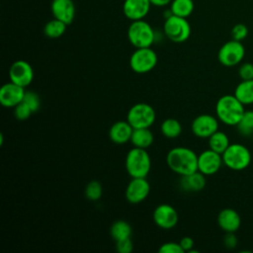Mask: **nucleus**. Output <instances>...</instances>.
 Listing matches in <instances>:
<instances>
[{
    "instance_id": "nucleus-31",
    "label": "nucleus",
    "mask_w": 253,
    "mask_h": 253,
    "mask_svg": "<svg viewBox=\"0 0 253 253\" xmlns=\"http://www.w3.org/2000/svg\"><path fill=\"white\" fill-rule=\"evenodd\" d=\"M13 109H14V116L19 121H26L33 114V111L31 110V108L23 101Z\"/></svg>"
},
{
    "instance_id": "nucleus-29",
    "label": "nucleus",
    "mask_w": 253,
    "mask_h": 253,
    "mask_svg": "<svg viewBox=\"0 0 253 253\" xmlns=\"http://www.w3.org/2000/svg\"><path fill=\"white\" fill-rule=\"evenodd\" d=\"M84 194H85V197L89 201L96 202V201L100 200L103 195V187L100 182H98L96 180H92L86 185Z\"/></svg>"
},
{
    "instance_id": "nucleus-37",
    "label": "nucleus",
    "mask_w": 253,
    "mask_h": 253,
    "mask_svg": "<svg viewBox=\"0 0 253 253\" xmlns=\"http://www.w3.org/2000/svg\"><path fill=\"white\" fill-rule=\"evenodd\" d=\"M182 249L184 250V252H194L193 247H194V240L189 237V236H185L183 237L180 241H179Z\"/></svg>"
},
{
    "instance_id": "nucleus-34",
    "label": "nucleus",
    "mask_w": 253,
    "mask_h": 253,
    "mask_svg": "<svg viewBox=\"0 0 253 253\" xmlns=\"http://www.w3.org/2000/svg\"><path fill=\"white\" fill-rule=\"evenodd\" d=\"M238 75L241 80L253 79V64L250 62H245L241 64L238 69Z\"/></svg>"
},
{
    "instance_id": "nucleus-13",
    "label": "nucleus",
    "mask_w": 253,
    "mask_h": 253,
    "mask_svg": "<svg viewBox=\"0 0 253 253\" xmlns=\"http://www.w3.org/2000/svg\"><path fill=\"white\" fill-rule=\"evenodd\" d=\"M223 164L221 154L211 148L204 150L198 155V171L206 176L215 174Z\"/></svg>"
},
{
    "instance_id": "nucleus-20",
    "label": "nucleus",
    "mask_w": 253,
    "mask_h": 253,
    "mask_svg": "<svg viewBox=\"0 0 253 253\" xmlns=\"http://www.w3.org/2000/svg\"><path fill=\"white\" fill-rule=\"evenodd\" d=\"M206 186V175L200 171L181 176L180 187L185 192H200Z\"/></svg>"
},
{
    "instance_id": "nucleus-17",
    "label": "nucleus",
    "mask_w": 253,
    "mask_h": 253,
    "mask_svg": "<svg viewBox=\"0 0 253 253\" xmlns=\"http://www.w3.org/2000/svg\"><path fill=\"white\" fill-rule=\"evenodd\" d=\"M50 10L53 18L70 25L75 17V6L73 0H52Z\"/></svg>"
},
{
    "instance_id": "nucleus-38",
    "label": "nucleus",
    "mask_w": 253,
    "mask_h": 253,
    "mask_svg": "<svg viewBox=\"0 0 253 253\" xmlns=\"http://www.w3.org/2000/svg\"><path fill=\"white\" fill-rule=\"evenodd\" d=\"M151 5L156 7H164L167 5H170L172 0H149Z\"/></svg>"
},
{
    "instance_id": "nucleus-9",
    "label": "nucleus",
    "mask_w": 253,
    "mask_h": 253,
    "mask_svg": "<svg viewBox=\"0 0 253 253\" xmlns=\"http://www.w3.org/2000/svg\"><path fill=\"white\" fill-rule=\"evenodd\" d=\"M244 55L245 48L241 42L231 40L220 46L217 52V59L223 66L232 67L239 64Z\"/></svg>"
},
{
    "instance_id": "nucleus-15",
    "label": "nucleus",
    "mask_w": 253,
    "mask_h": 253,
    "mask_svg": "<svg viewBox=\"0 0 253 253\" xmlns=\"http://www.w3.org/2000/svg\"><path fill=\"white\" fill-rule=\"evenodd\" d=\"M25 92L24 87L12 81L7 82L0 89V104L5 108H15L23 101Z\"/></svg>"
},
{
    "instance_id": "nucleus-39",
    "label": "nucleus",
    "mask_w": 253,
    "mask_h": 253,
    "mask_svg": "<svg viewBox=\"0 0 253 253\" xmlns=\"http://www.w3.org/2000/svg\"><path fill=\"white\" fill-rule=\"evenodd\" d=\"M3 140H4V138H3V133H0V145L3 144Z\"/></svg>"
},
{
    "instance_id": "nucleus-24",
    "label": "nucleus",
    "mask_w": 253,
    "mask_h": 253,
    "mask_svg": "<svg viewBox=\"0 0 253 253\" xmlns=\"http://www.w3.org/2000/svg\"><path fill=\"white\" fill-rule=\"evenodd\" d=\"M195 5L193 0H172L169 10L172 15L188 18L194 11Z\"/></svg>"
},
{
    "instance_id": "nucleus-23",
    "label": "nucleus",
    "mask_w": 253,
    "mask_h": 253,
    "mask_svg": "<svg viewBox=\"0 0 253 253\" xmlns=\"http://www.w3.org/2000/svg\"><path fill=\"white\" fill-rule=\"evenodd\" d=\"M110 234L115 241H120L126 238H130L131 226L130 224L123 219L116 220L110 227Z\"/></svg>"
},
{
    "instance_id": "nucleus-7",
    "label": "nucleus",
    "mask_w": 253,
    "mask_h": 253,
    "mask_svg": "<svg viewBox=\"0 0 253 253\" xmlns=\"http://www.w3.org/2000/svg\"><path fill=\"white\" fill-rule=\"evenodd\" d=\"M155 111L147 103H136L126 114V121L133 128L150 127L155 122Z\"/></svg>"
},
{
    "instance_id": "nucleus-32",
    "label": "nucleus",
    "mask_w": 253,
    "mask_h": 253,
    "mask_svg": "<svg viewBox=\"0 0 253 253\" xmlns=\"http://www.w3.org/2000/svg\"><path fill=\"white\" fill-rule=\"evenodd\" d=\"M248 35V29L244 24H236L231 30L232 40L242 42Z\"/></svg>"
},
{
    "instance_id": "nucleus-18",
    "label": "nucleus",
    "mask_w": 253,
    "mask_h": 253,
    "mask_svg": "<svg viewBox=\"0 0 253 253\" xmlns=\"http://www.w3.org/2000/svg\"><path fill=\"white\" fill-rule=\"evenodd\" d=\"M133 127L127 121H118L109 129V137L116 144H125L130 141Z\"/></svg>"
},
{
    "instance_id": "nucleus-14",
    "label": "nucleus",
    "mask_w": 253,
    "mask_h": 253,
    "mask_svg": "<svg viewBox=\"0 0 253 253\" xmlns=\"http://www.w3.org/2000/svg\"><path fill=\"white\" fill-rule=\"evenodd\" d=\"M153 221L162 229H171L178 223V212L168 204H161L157 206L153 211Z\"/></svg>"
},
{
    "instance_id": "nucleus-21",
    "label": "nucleus",
    "mask_w": 253,
    "mask_h": 253,
    "mask_svg": "<svg viewBox=\"0 0 253 253\" xmlns=\"http://www.w3.org/2000/svg\"><path fill=\"white\" fill-rule=\"evenodd\" d=\"M153 140L154 136L149 127L133 128L130 137V143L133 145V147L146 149L153 143Z\"/></svg>"
},
{
    "instance_id": "nucleus-1",
    "label": "nucleus",
    "mask_w": 253,
    "mask_h": 253,
    "mask_svg": "<svg viewBox=\"0 0 253 253\" xmlns=\"http://www.w3.org/2000/svg\"><path fill=\"white\" fill-rule=\"evenodd\" d=\"M166 163L174 173L180 176L198 171V155L189 147L177 146L171 148L167 153Z\"/></svg>"
},
{
    "instance_id": "nucleus-28",
    "label": "nucleus",
    "mask_w": 253,
    "mask_h": 253,
    "mask_svg": "<svg viewBox=\"0 0 253 253\" xmlns=\"http://www.w3.org/2000/svg\"><path fill=\"white\" fill-rule=\"evenodd\" d=\"M238 132L242 136H252L253 133V111H245L236 125Z\"/></svg>"
},
{
    "instance_id": "nucleus-33",
    "label": "nucleus",
    "mask_w": 253,
    "mask_h": 253,
    "mask_svg": "<svg viewBox=\"0 0 253 253\" xmlns=\"http://www.w3.org/2000/svg\"><path fill=\"white\" fill-rule=\"evenodd\" d=\"M158 252L160 253H184V250L182 249L180 243L178 242H173V241H168L163 243L159 249Z\"/></svg>"
},
{
    "instance_id": "nucleus-35",
    "label": "nucleus",
    "mask_w": 253,
    "mask_h": 253,
    "mask_svg": "<svg viewBox=\"0 0 253 253\" xmlns=\"http://www.w3.org/2000/svg\"><path fill=\"white\" fill-rule=\"evenodd\" d=\"M133 249L130 238H126L120 241H116V250L119 253H130Z\"/></svg>"
},
{
    "instance_id": "nucleus-12",
    "label": "nucleus",
    "mask_w": 253,
    "mask_h": 253,
    "mask_svg": "<svg viewBox=\"0 0 253 253\" xmlns=\"http://www.w3.org/2000/svg\"><path fill=\"white\" fill-rule=\"evenodd\" d=\"M150 192V185L146 178H131L125 192L126 199L130 204H139L143 202Z\"/></svg>"
},
{
    "instance_id": "nucleus-3",
    "label": "nucleus",
    "mask_w": 253,
    "mask_h": 253,
    "mask_svg": "<svg viewBox=\"0 0 253 253\" xmlns=\"http://www.w3.org/2000/svg\"><path fill=\"white\" fill-rule=\"evenodd\" d=\"M151 168L149 153L144 148L132 147L126 156V170L131 178H146Z\"/></svg>"
},
{
    "instance_id": "nucleus-36",
    "label": "nucleus",
    "mask_w": 253,
    "mask_h": 253,
    "mask_svg": "<svg viewBox=\"0 0 253 253\" xmlns=\"http://www.w3.org/2000/svg\"><path fill=\"white\" fill-rule=\"evenodd\" d=\"M223 244L228 249H232L237 245V237L234 232H226L223 238Z\"/></svg>"
},
{
    "instance_id": "nucleus-8",
    "label": "nucleus",
    "mask_w": 253,
    "mask_h": 253,
    "mask_svg": "<svg viewBox=\"0 0 253 253\" xmlns=\"http://www.w3.org/2000/svg\"><path fill=\"white\" fill-rule=\"evenodd\" d=\"M158 57L151 47L135 48L129 57V66L131 70L138 74H144L151 71L157 64Z\"/></svg>"
},
{
    "instance_id": "nucleus-26",
    "label": "nucleus",
    "mask_w": 253,
    "mask_h": 253,
    "mask_svg": "<svg viewBox=\"0 0 253 253\" xmlns=\"http://www.w3.org/2000/svg\"><path fill=\"white\" fill-rule=\"evenodd\" d=\"M181 123L173 118H168L161 123L160 131L167 138H176L182 133Z\"/></svg>"
},
{
    "instance_id": "nucleus-5",
    "label": "nucleus",
    "mask_w": 253,
    "mask_h": 253,
    "mask_svg": "<svg viewBox=\"0 0 253 253\" xmlns=\"http://www.w3.org/2000/svg\"><path fill=\"white\" fill-rule=\"evenodd\" d=\"M223 164L234 171L246 169L251 162L249 149L240 143H231L221 154Z\"/></svg>"
},
{
    "instance_id": "nucleus-4",
    "label": "nucleus",
    "mask_w": 253,
    "mask_h": 253,
    "mask_svg": "<svg viewBox=\"0 0 253 253\" xmlns=\"http://www.w3.org/2000/svg\"><path fill=\"white\" fill-rule=\"evenodd\" d=\"M127 39L135 48L150 47L155 42V32L146 21H131L127 29Z\"/></svg>"
},
{
    "instance_id": "nucleus-11",
    "label": "nucleus",
    "mask_w": 253,
    "mask_h": 253,
    "mask_svg": "<svg viewBox=\"0 0 253 253\" xmlns=\"http://www.w3.org/2000/svg\"><path fill=\"white\" fill-rule=\"evenodd\" d=\"M10 81L22 86H29L34 79V69L26 60H16L12 63L9 69Z\"/></svg>"
},
{
    "instance_id": "nucleus-40",
    "label": "nucleus",
    "mask_w": 253,
    "mask_h": 253,
    "mask_svg": "<svg viewBox=\"0 0 253 253\" xmlns=\"http://www.w3.org/2000/svg\"><path fill=\"white\" fill-rule=\"evenodd\" d=\"M252 138H253V133H252Z\"/></svg>"
},
{
    "instance_id": "nucleus-10",
    "label": "nucleus",
    "mask_w": 253,
    "mask_h": 253,
    "mask_svg": "<svg viewBox=\"0 0 253 253\" xmlns=\"http://www.w3.org/2000/svg\"><path fill=\"white\" fill-rule=\"evenodd\" d=\"M192 132L200 138H209L212 133L218 130V119L209 114L197 116L191 125Z\"/></svg>"
},
{
    "instance_id": "nucleus-19",
    "label": "nucleus",
    "mask_w": 253,
    "mask_h": 253,
    "mask_svg": "<svg viewBox=\"0 0 253 253\" xmlns=\"http://www.w3.org/2000/svg\"><path fill=\"white\" fill-rule=\"evenodd\" d=\"M217 224L224 232H235L241 224L239 213L233 209H223L217 214Z\"/></svg>"
},
{
    "instance_id": "nucleus-30",
    "label": "nucleus",
    "mask_w": 253,
    "mask_h": 253,
    "mask_svg": "<svg viewBox=\"0 0 253 253\" xmlns=\"http://www.w3.org/2000/svg\"><path fill=\"white\" fill-rule=\"evenodd\" d=\"M23 102H25L31 108L33 113L37 112L41 107V98L39 94L34 91H26Z\"/></svg>"
},
{
    "instance_id": "nucleus-16",
    "label": "nucleus",
    "mask_w": 253,
    "mask_h": 253,
    "mask_svg": "<svg viewBox=\"0 0 253 253\" xmlns=\"http://www.w3.org/2000/svg\"><path fill=\"white\" fill-rule=\"evenodd\" d=\"M149 0H125L123 4V13L130 21L142 20L150 10Z\"/></svg>"
},
{
    "instance_id": "nucleus-25",
    "label": "nucleus",
    "mask_w": 253,
    "mask_h": 253,
    "mask_svg": "<svg viewBox=\"0 0 253 253\" xmlns=\"http://www.w3.org/2000/svg\"><path fill=\"white\" fill-rule=\"evenodd\" d=\"M229 144V138L223 131L216 130L209 137V148L219 154H222Z\"/></svg>"
},
{
    "instance_id": "nucleus-22",
    "label": "nucleus",
    "mask_w": 253,
    "mask_h": 253,
    "mask_svg": "<svg viewBox=\"0 0 253 253\" xmlns=\"http://www.w3.org/2000/svg\"><path fill=\"white\" fill-rule=\"evenodd\" d=\"M234 96L244 106L253 104V79L241 80L234 90Z\"/></svg>"
},
{
    "instance_id": "nucleus-6",
    "label": "nucleus",
    "mask_w": 253,
    "mask_h": 253,
    "mask_svg": "<svg viewBox=\"0 0 253 253\" xmlns=\"http://www.w3.org/2000/svg\"><path fill=\"white\" fill-rule=\"evenodd\" d=\"M163 32L171 42L180 43L186 42L191 36V26L187 18L170 15L165 18Z\"/></svg>"
},
{
    "instance_id": "nucleus-27",
    "label": "nucleus",
    "mask_w": 253,
    "mask_h": 253,
    "mask_svg": "<svg viewBox=\"0 0 253 253\" xmlns=\"http://www.w3.org/2000/svg\"><path fill=\"white\" fill-rule=\"evenodd\" d=\"M67 25L62 21L53 18L52 20L48 21L43 27V34L45 37L49 39H57L63 36L66 31Z\"/></svg>"
},
{
    "instance_id": "nucleus-2",
    "label": "nucleus",
    "mask_w": 253,
    "mask_h": 253,
    "mask_svg": "<svg viewBox=\"0 0 253 253\" xmlns=\"http://www.w3.org/2000/svg\"><path fill=\"white\" fill-rule=\"evenodd\" d=\"M244 105L233 95L221 96L215 104V115L218 121L227 126H236L244 114Z\"/></svg>"
}]
</instances>
